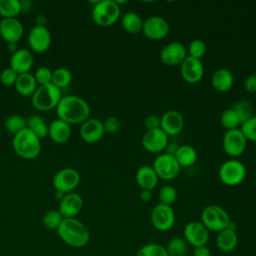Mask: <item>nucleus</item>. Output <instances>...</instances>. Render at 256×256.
I'll use <instances>...</instances> for the list:
<instances>
[{"label": "nucleus", "instance_id": "obj_3", "mask_svg": "<svg viewBox=\"0 0 256 256\" xmlns=\"http://www.w3.org/2000/svg\"><path fill=\"white\" fill-rule=\"evenodd\" d=\"M12 146L19 157L27 160L36 158L41 152L40 139L27 127L13 136Z\"/></svg>", "mask_w": 256, "mask_h": 256}, {"label": "nucleus", "instance_id": "obj_29", "mask_svg": "<svg viewBox=\"0 0 256 256\" xmlns=\"http://www.w3.org/2000/svg\"><path fill=\"white\" fill-rule=\"evenodd\" d=\"M180 167L192 166L197 160V152L194 147L190 145H181L178 147L174 155Z\"/></svg>", "mask_w": 256, "mask_h": 256}, {"label": "nucleus", "instance_id": "obj_45", "mask_svg": "<svg viewBox=\"0 0 256 256\" xmlns=\"http://www.w3.org/2000/svg\"><path fill=\"white\" fill-rule=\"evenodd\" d=\"M160 117L157 115H149L144 120V126L147 130H153L160 128Z\"/></svg>", "mask_w": 256, "mask_h": 256}, {"label": "nucleus", "instance_id": "obj_41", "mask_svg": "<svg viewBox=\"0 0 256 256\" xmlns=\"http://www.w3.org/2000/svg\"><path fill=\"white\" fill-rule=\"evenodd\" d=\"M240 130L247 140L256 142V116H252L249 120L241 124Z\"/></svg>", "mask_w": 256, "mask_h": 256}, {"label": "nucleus", "instance_id": "obj_21", "mask_svg": "<svg viewBox=\"0 0 256 256\" xmlns=\"http://www.w3.org/2000/svg\"><path fill=\"white\" fill-rule=\"evenodd\" d=\"M105 131L103 123L96 118H88L82 123L80 128V136L86 143H96L104 135Z\"/></svg>", "mask_w": 256, "mask_h": 256}, {"label": "nucleus", "instance_id": "obj_19", "mask_svg": "<svg viewBox=\"0 0 256 256\" xmlns=\"http://www.w3.org/2000/svg\"><path fill=\"white\" fill-rule=\"evenodd\" d=\"M160 129L167 136H175L179 134L184 126V118L182 114L176 110L166 111L160 117Z\"/></svg>", "mask_w": 256, "mask_h": 256}, {"label": "nucleus", "instance_id": "obj_31", "mask_svg": "<svg viewBox=\"0 0 256 256\" xmlns=\"http://www.w3.org/2000/svg\"><path fill=\"white\" fill-rule=\"evenodd\" d=\"M22 11V2L18 0H0V15L3 18H16Z\"/></svg>", "mask_w": 256, "mask_h": 256}, {"label": "nucleus", "instance_id": "obj_49", "mask_svg": "<svg viewBox=\"0 0 256 256\" xmlns=\"http://www.w3.org/2000/svg\"><path fill=\"white\" fill-rule=\"evenodd\" d=\"M178 147H179V146H177L176 144H169V143H168L167 146H166V148H165V152H164V153L174 156V155L176 154V152H177Z\"/></svg>", "mask_w": 256, "mask_h": 256}, {"label": "nucleus", "instance_id": "obj_16", "mask_svg": "<svg viewBox=\"0 0 256 256\" xmlns=\"http://www.w3.org/2000/svg\"><path fill=\"white\" fill-rule=\"evenodd\" d=\"M180 73L187 83H198L204 75V66L202 61L187 55L184 61L180 64Z\"/></svg>", "mask_w": 256, "mask_h": 256}, {"label": "nucleus", "instance_id": "obj_20", "mask_svg": "<svg viewBox=\"0 0 256 256\" xmlns=\"http://www.w3.org/2000/svg\"><path fill=\"white\" fill-rule=\"evenodd\" d=\"M83 208L82 197L75 192L67 193L63 196L59 203L58 211L61 213L63 218H75Z\"/></svg>", "mask_w": 256, "mask_h": 256}, {"label": "nucleus", "instance_id": "obj_37", "mask_svg": "<svg viewBox=\"0 0 256 256\" xmlns=\"http://www.w3.org/2000/svg\"><path fill=\"white\" fill-rule=\"evenodd\" d=\"M136 256H168L165 247L158 243H148L140 247Z\"/></svg>", "mask_w": 256, "mask_h": 256}, {"label": "nucleus", "instance_id": "obj_48", "mask_svg": "<svg viewBox=\"0 0 256 256\" xmlns=\"http://www.w3.org/2000/svg\"><path fill=\"white\" fill-rule=\"evenodd\" d=\"M139 197L143 202H149L152 199V192L149 190H141Z\"/></svg>", "mask_w": 256, "mask_h": 256}, {"label": "nucleus", "instance_id": "obj_28", "mask_svg": "<svg viewBox=\"0 0 256 256\" xmlns=\"http://www.w3.org/2000/svg\"><path fill=\"white\" fill-rule=\"evenodd\" d=\"M122 28L129 34H138L142 32L143 21L136 12H127L121 18Z\"/></svg>", "mask_w": 256, "mask_h": 256}, {"label": "nucleus", "instance_id": "obj_39", "mask_svg": "<svg viewBox=\"0 0 256 256\" xmlns=\"http://www.w3.org/2000/svg\"><path fill=\"white\" fill-rule=\"evenodd\" d=\"M207 51V46L204 41L201 39H194L190 42L189 47H188V53L190 57H193L195 59L201 60Z\"/></svg>", "mask_w": 256, "mask_h": 256}, {"label": "nucleus", "instance_id": "obj_32", "mask_svg": "<svg viewBox=\"0 0 256 256\" xmlns=\"http://www.w3.org/2000/svg\"><path fill=\"white\" fill-rule=\"evenodd\" d=\"M72 82V73L67 68H58L52 71V81L51 83L58 87L59 89L69 86Z\"/></svg>", "mask_w": 256, "mask_h": 256}, {"label": "nucleus", "instance_id": "obj_36", "mask_svg": "<svg viewBox=\"0 0 256 256\" xmlns=\"http://www.w3.org/2000/svg\"><path fill=\"white\" fill-rule=\"evenodd\" d=\"M63 219H64L63 216L58 210L51 209L45 212V214L43 215L42 223L44 227L49 230H55V229L57 230Z\"/></svg>", "mask_w": 256, "mask_h": 256}, {"label": "nucleus", "instance_id": "obj_12", "mask_svg": "<svg viewBox=\"0 0 256 256\" xmlns=\"http://www.w3.org/2000/svg\"><path fill=\"white\" fill-rule=\"evenodd\" d=\"M169 23L161 16L153 15L143 22L142 33L151 40H160L165 38L169 33Z\"/></svg>", "mask_w": 256, "mask_h": 256}, {"label": "nucleus", "instance_id": "obj_13", "mask_svg": "<svg viewBox=\"0 0 256 256\" xmlns=\"http://www.w3.org/2000/svg\"><path fill=\"white\" fill-rule=\"evenodd\" d=\"M183 235L187 244L194 248L206 245L209 240V231L201 221L188 222L184 227Z\"/></svg>", "mask_w": 256, "mask_h": 256}, {"label": "nucleus", "instance_id": "obj_33", "mask_svg": "<svg viewBox=\"0 0 256 256\" xmlns=\"http://www.w3.org/2000/svg\"><path fill=\"white\" fill-rule=\"evenodd\" d=\"M232 109L237 114V116L240 120V124H243L244 122H246L253 116L252 104L250 101H248L246 99H242V100L235 102Z\"/></svg>", "mask_w": 256, "mask_h": 256}, {"label": "nucleus", "instance_id": "obj_1", "mask_svg": "<svg viewBox=\"0 0 256 256\" xmlns=\"http://www.w3.org/2000/svg\"><path fill=\"white\" fill-rule=\"evenodd\" d=\"M58 119L70 124L85 122L90 115L89 104L82 98L75 95H68L61 98L56 107Z\"/></svg>", "mask_w": 256, "mask_h": 256}, {"label": "nucleus", "instance_id": "obj_17", "mask_svg": "<svg viewBox=\"0 0 256 256\" xmlns=\"http://www.w3.org/2000/svg\"><path fill=\"white\" fill-rule=\"evenodd\" d=\"M168 144V136L160 129L147 130L142 137L143 148L149 153H160Z\"/></svg>", "mask_w": 256, "mask_h": 256}, {"label": "nucleus", "instance_id": "obj_24", "mask_svg": "<svg viewBox=\"0 0 256 256\" xmlns=\"http://www.w3.org/2000/svg\"><path fill=\"white\" fill-rule=\"evenodd\" d=\"M48 136L54 143L64 144L70 139L71 136L70 125L57 118L49 124Z\"/></svg>", "mask_w": 256, "mask_h": 256}, {"label": "nucleus", "instance_id": "obj_26", "mask_svg": "<svg viewBox=\"0 0 256 256\" xmlns=\"http://www.w3.org/2000/svg\"><path fill=\"white\" fill-rule=\"evenodd\" d=\"M238 244V235L235 230L230 228L223 229L217 233L216 246L222 252L233 251Z\"/></svg>", "mask_w": 256, "mask_h": 256}, {"label": "nucleus", "instance_id": "obj_4", "mask_svg": "<svg viewBox=\"0 0 256 256\" xmlns=\"http://www.w3.org/2000/svg\"><path fill=\"white\" fill-rule=\"evenodd\" d=\"M31 97V102L35 109L39 111H49L56 109L62 98V94L61 89L50 83L38 86Z\"/></svg>", "mask_w": 256, "mask_h": 256}, {"label": "nucleus", "instance_id": "obj_11", "mask_svg": "<svg viewBox=\"0 0 256 256\" xmlns=\"http://www.w3.org/2000/svg\"><path fill=\"white\" fill-rule=\"evenodd\" d=\"M222 145L224 152L228 156L238 157L244 153L247 145V139L238 128L227 130L224 134Z\"/></svg>", "mask_w": 256, "mask_h": 256}, {"label": "nucleus", "instance_id": "obj_10", "mask_svg": "<svg viewBox=\"0 0 256 256\" xmlns=\"http://www.w3.org/2000/svg\"><path fill=\"white\" fill-rule=\"evenodd\" d=\"M151 223L161 232L169 231L175 223V213L171 206L159 203L151 211Z\"/></svg>", "mask_w": 256, "mask_h": 256}, {"label": "nucleus", "instance_id": "obj_25", "mask_svg": "<svg viewBox=\"0 0 256 256\" xmlns=\"http://www.w3.org/2000/svg\"><path fill=\"white\" fill-rule=\"evenodd\" d=\"M211 83L216 91L224 93L232 88L234 77L230 70L226 68H219L213 73Z\"/></svg>", "mask_w": 256, "mask_h": 256}, {"label": "nucleus", "instance_id": "obj_7", "mask_svg": "<svg viewBox=\"0 0 256 256\" xmlns=\"http://www.w3.org/2000/svg\"><path fill=\"white\" fill-rule=\"evenodd\" d=\"M218 175L223 184L227 186H237L246 177V167L242 162L231 159L220 166Z\"/></svg>", "mask_w": 256, "mask_h": 256}, {"label": "nucleus", "instance_id": "obj_40", "mask_svg": "<svg viewBox=\"0 0 256 256\" xmlns=\"http://www.w3.org/2000/svg\"><path fill=\"white\" fill-rule=\"evenodd\" d=\"M158 198L160 203L171 206L177 199V191L173 186L165 185L159 190Z\"/></svg>", "mask_w": 256, "mask_h": 256}, {"label": "nucleus", "instance_id": "obj_50", "mask_svg": "<svg viewBox=\"0 0 256 256\" xmlns=\"http://www.w3.org/2000/svg\"><path fill=\"white\" fill-rule=\"evenodd\" d=\"M7 49H8V51H9L11 54L15 53V52L18 50L17 43H8V44H7Z\"/></svg>", "mask_w": 256, "mask_h": 256}, {"label": "nucleus", "instance_id": "obj_22", "mask_svg": "<svg viewBox=\"0 0 256 256\" xmlns=\"http://www.w3.org/2000/svg\"><path fill=\"white\" fill-rule=\"evenodd\" d=\"M34 63V58L31 51L27 49H18L11 55L10 68H12L18 75L29 73Z\"/></svg>", "mask_w": 256, "mask_h": 256}, {"label": "nucleus", "instance_id": "obj_14", "mask_svg": "<svg viewBox=\"0 0 256 256\" xmlns=\"http://www.w3.org/2000/svg\"><path fill=\"white\" fill-rule=\"evenodd\" d=\"M28 45L36 53L46 52L51 45V34L46 26L35 25L28 33Z\"/></svg>", "mask_w": 256, "mask_h": 256}, {"label": "nucleus", "instance_id": "obj_6", "mask_svg": "<svg viewBox=\"0 0 256 256\" xmlns=\"http://www.w3.org/2000/svg\"><path fill=\"white\" fill-rule=\"evenodd\" d=\"M231 222L228 212L219 205H208L201 213V223L212 232L226 229Z\"/></svg>", "mask_w": 256, "mask_h": 256}, {"label": "nucleus", "instance_id": "obj_5", "mask_svg": "<svg viewBox=\"0 0 256 256\" xmlns=\"http://www.w3.org/2000/svg\"><path fill=\"white\" fill-rule=\"evenodd\" d=\"M91 17L98 26H111L120 17V7L113 0L97 1L92 8Z\"/></svg>", "mask_w": 256, "mask_h": 256}, {"label": "nucleus", "instance_id": "obj_34", "mask_svg": "<svg viewBox=\"0 0 256 256\" xmlns=\"http://www.w3.org/2000/svg\"><path fill=\"white\" fill-rule=\"evenodd\" d=\"M165 249L168 256H185L187 253V242L184 238L174 237L169 240Z\"/></svg>", "mask_w": 256, "mask_h": 256}, {"label": "nucleus", "instance_id": "obj_9", "mask_svg": "<svg viewBox=\"0 0 256 256\" xmlns=\"http://www.w3.org/2000/svg\"><path fill=\"white\" fill-rule=\"evenodd\" d=\"M152 167L158 178L163 180L175 179L180 172V165L175 157L166 153L159 154L155 158Z\"/></svg>", "mask_w": 256, "mask_h": 256}, {"label": "nucleus", "instance_id": "obj_27", "mask_svg": "<svg viewBox=\"0 0 256 256\" xmlns=\"http://www.w3.org/2000/svg\"><path fill=\"white\" fill-rule=\"evenodd\" d=\"M15 90L17 93L21 96L28 97L32 96L34 92L37 89V82L34 78V75L29 73H24V74H19L17 77V80L14 84Z\"/></svg>", "mask_w": 256, "mask_h": 256}, {"label": "nucleus", "instance_id": "obj_23", "mask_svg": "<svg viewBox=\"0 0 256 256\" xmlns=\"http://www.w3.org/2000/svg\"><path fill=\"white\" fill-rule=\"evenodd\" d=\"M135 179L141 190L152 191L156 187L159 178L152 166L142 165L137 169Z\"/></svg>", "mask_w": 256, "mask_h": 256}, {"label": "nucleus", "instance_id": "obj_51", "mask_svg": "<svg viewBox=\"0 0 256 256\" xmlns=\"http://www.w3.org/2000/svg\"><path fill=\"white\" fill-rule=\"evenodd\" d=\"M0 38H1V37H0Z\"/></svg>", "mask_w": 256, "mask_h": 256}, {"label": "nucleus", "instance_id": "obj_38", "mask_svg": "<svg viewBox=\"0 0 256 256\" xmlns=\"http://www.w3.org/2000/svg\"><path fill=\"white\" fill-rule=\"evenodd\" d=\"M220 122L226 130L236 129L240 124V120L232 108L225 109L220 116Z\"/></svg>", "mask_w": 256, "mask_h": 256}, {"label": "nucleus", "instance_id": "obj_30", "mask_svg": "<svg viewBox=\"0 0 256 256\" xmlns=\"http://www.w3.org/2000/svg\"><path fill=\"white\" fill-rule=\"evenodd\" d=\"M26 127L32 131L39 139L45 138L48 136V128L49 125L45 122V120L38 116V115H33L31 116L27 121H26Z\"/></svg>", "mask_w": 256, "mask_h": 256}, {"label": "nucleus", "instance_id": "obj_47", "mask_svg": "<svg viewBox=\"0 0 256 256\" xmlns=\"http://www.w3.org/2000/svg\"><path fill=\"white\" fill-rule=\"evenodd\" d=\"M192 256H211V251L206 245L195 247Z\"/></svg>", "mask_w": 256, "mask_h": 256}, {"label": "nucleus", "instance_id": "obj_43", "mask_svg": "<svg viewBox=\"0 0 256 256\" xmlns=\"http://www.w3.org/2000/svg\"><path fill=\"white\" fill-rule=\"evenodd\" d=\"M102 123L104 131L107 133H116L121 128V122L116 116H109Z\"/></svg>", "mask_w": 256, "mask_h": 256}, {"label": "nucleus", "instance_id": "obj_42", "mask_svg": "<svg viewBox=\"0 0 256 256\" xmlns=\"http://www.w3.org/2000/svg\"><path fill=\"white\" fill-rule=\"evenodd\" d=\"M38 86L50 84L52 81V71L48 67H39L33 74Z\"/></svg>", "mask_w": 256, "mask_h": 256}, {"label": "nucleus", "instance_id": "obj_18", "mask_svg": "<svg viewBox=\"0 0 256 256\" xmlns=\"http://www.w3.org/2000/svg\"><path fill=\"white\" fill-rule=\"evenodd\" d=\"M23 36V26L17 18H3L0 21V37L8 43H18Z\"/></svg>", "mask_w": 256, "mask_h": 256}, {"label": "nucleus", "instance_id": "obj_46", "mask_svg": "<svg viewBox=\"0 0 256 256\" xmlns=\"http://www.w3.org/2000/svg\"><path fill=\"white\" fill-rule=\"evenodd\" d=\"M244 89L248 93L256 92V74L248 75L244 80Z\"/></svg>", "mask_w": 256, "mask_h": 256}, {"label": "nucleus", "instance_id": "obj_35", "mask_svg": "<svg viewBox=\"0 0 256 256\" xmlns=\"http://www.w3.org/2000/svg\"><path fill=\"white\" fill-rule=\"evenodd\" d=\"M5 129L13 136L26 128V120L20 115H11L5 121Z\"/></svg>", "mask_w": 256, "mask_h": 256}, {"label": "nucleus", "instance_id": "obj_15", "mask_svg": "<svg viewBox=\"0 0 256 256\" xmlns=\"http://www.w3.org/2000/svg\"><path fill=\"white\" fill-rule=\"evenodd\" d=\"M187 57V49L180 42H171L160 51V60L167 66L180 65Z\"/></svg>", "mask_w": 256, "mask_h": 256}, {"label": "nucleus", "instance_id": "obj_2", "mask_svg": "<svg viewBox=\"0 0 256 256\" xmlns=\"http://www.w3.org/2000/svg\"><path fill=\"white\" fill-rule=\"evenodd\" d=\"M57 232L60 239L73 248H82L86 246L90 240L88 228L77 218H64Z\"/></svg>", "mask_w": 256, "mask_h": 256}, {"label": "nucleus", "instance_id": "obj_8", "mask_svg": "<svg viewBox=\"0 0 256 256\" xmlns=\"http://www.w3.org/2000/svg\"><path fill=\"white\" fill-rule=\"evenodd\" d=\"M80 183V174L74 168H64L58 171L52 180L53 187L56 192L67 194L73 192V190Z\"/></svg>", "mask_w": 256, "mask_h": 256}, {"label": "nucleus", "instance_id": "obj_44", "mask_svg": "<svg viewBox=\"0 0 256 256\" xmlns=\"http://www.w3.org/2000/svg\"><path fill=\"white\" fill-rule=\"evenodd\" d=\"M17 77H18V74L12 68H10V67L5 68L0 74V82L3 85L11 86V85L15 84Z\"/></svg>", "mask_w": 256, "mask_h": 256}]
</instances>
